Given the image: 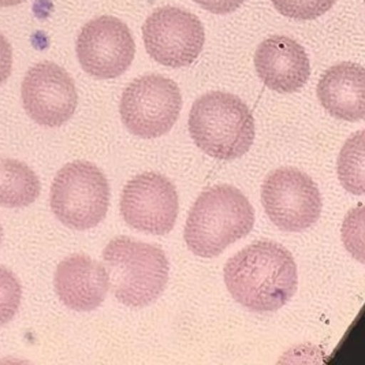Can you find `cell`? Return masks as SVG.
Masks as SVG:
<instances>
[{
    "label": "cell",
    "instance_id": "obj_1",
    "mask_svg": "<svg viewBox=\"0 0 365 365\" xmlns=\"http://www.w3.org/2000/svg\"><path fill=\"white\" fill-rule=\"evenodd\" d=\"M225 283L238 304L266 314L281 309L296 294L299 274L292 253L281 244L257 241L227 260Z\"/></svg>",
    "mask_w": 365,
    "mask_h": 365
},
{
    "label": "cell",
    "instance_id": "obj_2",
    "mask_svg": "<svg viewBox=\"0 0 365 365\" xmlns=\"http://www.w3.org/2000/svg\"><path fill=\"white\" fill-rule=\"evenodd\" d=\"M253 225V207L245 195L232 185H217L196 200L183 238L196 256L210 259L247 237Z\"/></svg>",
    "mask_w": 365,
    "mask_h": 365
},
{
    "label": "cell",
    "instance_id": "obj_3",
    "mask_svg": "<svg viewBox=\"0 0 365 365\" xmlns=\"http://www.w3.org/2000/svg\"><path fill=\"white\" fill-rule=\"evenodd\" d=\"M103 263L116 299L132 308L155 302L168 282L165 252L129 237L111 240L103 250Z\"/></svg>",
    "mask_w": 365,
    "mask_h": 365
},
{
    "label": "cell",
    "instance_id": "obj_4",
    "mask_svg": "<svg viewBox=\"0 0 365 365\" xmlns=\"http://www.w3.org/2000/svg\"><path fill=\"white\" fill-rule=\"evenodd\" d=\"M189 132L200 150L217 160H234L250 150L255 119L238 96L210 92L193 103Z\"/></svg>",
    "mask_w": 365,
    "mask_h": 365
},
{
    "label": "cell",
    "instance_id": "obj_5",
    "mask_svg": "<svg viewBox=\"0 0 365 365\" xmlns=\"http://www.w3.org/2000/svg\"><path fill=\"white\" fill-rule=\"evenodd\" d=\"M51 210L70 229L96 227L107 215L110 186L99 167L77 160L59 170L51 186Z\"/></svg>",
    "mask_w": 365,
    "mask_h": 365
},
{
    "label": "cell",
    "instance_id": "obj_6",
    "mask_svg": "<svg viewBox=\"0 0 365 365\" xmlns=\"http://www.w3.org/2000/svg\"><path fill=\"white\" fill-rule=\"evenodd\" d=\"M182 110L178 85L160 74L143 76L125 89L119 113L130 133L141 138L166 134Z\"/></svg>",
    "mask_w": 365,
    "mask_h": 365
},
{
    "label": "cell",
    "instance_id": "obj_7",
    "mask_svg": "<svg viewBox=\"0 0 365 365\" xmlns=\"http://www.w3.org/2000/svg\"><path fill=\"white\" fill-rule=\"evenodd\" d=\"M262 202L269 220L289 232L309 229L323 210L319 187L308 174L294 167L268 174L262 186Z\"/></svg>",
    "mask_w": 365,
    "mask_h": 365
},
{
    "label": "cell",
    "instance_id": "obj_8",
    "mask_svg": "<svg viewBox=\"0 0 365 365\" xmlns=\"http://www.w3.org/2000/svg\"><path fill=\"white\" fill-rule=\"evenodd\" d=\"M143 38L153 61L178 68L190 66L199 58L205 32L195 14L178 7H162L144 22Z\"/></svg>",
    "mask_w": 365,
    "mask_h": 365
},
{
    "label": "cell",
    "instance_id": "obj_9",
    "mask_svg": "<svg viewBox=\"0 0 365 365\" xmlns=\"http://www.w3.org/2000/svg\"><path fill=\"white\" fill-rule=\"evenodd\" d=\"M77 58L83 70L99 80L122 76L133 62L135 44L125 22L113 16L89 21L77 38Z\"/></svg>",
    "mask_w": 365,
    "mask_h": 365
},
{
    "label": "cell",
    "instance_id": "obj_10",
    "mask_svg": "<svg viewBox=\"0 0 365 365\" xmlns=\"http://www.w3.org/2000/svg\"><path fill=\"white\" fill-rule=\"evenodd\" d=\"M180 211L175 186L162 174L144 173L125 185L120 214L130 227L165 235L173 230Z\"/></svg>",
    "mask_w": 365,
    "mask_h": 365
},
{
    "label": "cell",
    "instance_id": "obj_11",
    "mask_svg": "<svg viewBox=\"0 0 365 365\" xmlns=\"http://www.w3.org/2000/svg\"><path fill=\"white\" fill-rule=\"evenodd\" d=\"M21 96L28 115L46 128L66 123L78 104L74 80L63 67L53 62H41L28 70Z\"/></svg>",
    "mask_w": 365,
    "mask_h": 365
},
{
    "label": "cell",
    "instance_id": "obj_12",
    "mask_svg": "<svg viewBox=\"0 0 365 365\" xmlns=\"http://www.w3.org/2000/svg\"><path fill=\"white\" fill-rule=\"evenodd\" d=\"M257 76L278 93L299 92L308 83L311 65L304 47L287 36H271L255 53Z\"/></svg>",
    "mask_w": 365,
    "mask_h": 365
},
{
    "label": "cell",
    "instance_id": "obj_13",
    "mask_svg": "<svg viewBox=\"0 0 365 365\" xmlns=\"http://www.w3.org/2000/svg\"><path fill=\"white\" fill-rule=\"evenodd\" d=\"M55 292L67 308L78 312L96 309L108 293V274L86 255H71L56 267Z\"/></svg>",
    "mask_w": 365,
    "mask_h": 365
},
{
    "label": "cell",
    "instance_id": "obj_14",
    "mask_svg": "<svg viewBox=\"0 0 365 365\" xmlns=\"http://www.w3.org/2000/svg\"><path fill=\"white\" fill-rule=\"evenodd\" d=\"M317 99L338 119L361 120L365 114L364 67L351 62L330 67L317 83Z\"/></svg>",
    "mask_w": 365,
    "mask_h": 365
},
{
    "label": "cell",
    "instance_id": "obj_15",
    "mask_svg": "<svg viewBox=\"0 0 365 365\" xmlns=\"http://www.w3.org/2000/svg\"><path fill=\"white\" fill-rule=\"evenodd\" d=\"M40 180L28 165L9 158H0V205L22 208L40 196Z\"/></svg>",
    "mask_w": 365,
    "mask_h": 365
},
{
    "label": "cell",
    "instance_id": "obj_16",
    "mask_svg": "<svg viewBox=\"0 0 365 365\" xmlns=\"http://www.w3.org/2000/svg\"><path fill=\"white\" fill-rule=\"evenodd\" d=\"M364 130L350 135L338 158V178L353 195H364Z\"/></svg>",
    "mask_w": 365,
    "mask_h": 365
},
{
    "label": "cell",
    "instance_id": "obj_17",
    "mask_svg": "<svg viewBox=\"0 0 365 365\" xmlns=\"http://www.w3.org/2000/svg\"><path fill=\"white\" fill-rule=\"evenodd\" d=\"M279 14L292 19L311 21L330 11L336 0H271Z\"/></svg>",
    "mask_w": 365,
    "mask_h": 365
},
{
    "label": "cell",
    "instance_id": "obj_18",
    "mask_svg": "<svg viewBox=\"0 0 365 365\" xmlns=\"http://www.w3.org/2000/svg\"><path fill=\"white\" fill-rule=\"evenodd\" d=\"M22 299V287L17 277L0 266V326L7 324L17 314Z\"/></svg>",
    "mask_w": 365,
    "mask_h": 365
},
{
    "label": "cell",
    "instance_id": "obj_19",
    "mask_svg": "<svg viewBox=\"0 0 365 365\" xmlns=\"http://www.w3.org/2000/svg\"><path fill=\"white\" fill-rule=\"evenodd\" d=\"M363 210H364L363 205H359V208L351 210L342 226V240L346 248L361 263L364 262L363 259Z\"/></svg>",
    "mask_w": 365,
    "mask_h": 365
},
{
    "label": "cell",
    "instance_id": "obj_20",
    "mask_svg": "<svg viewBox=\"0 0 365 365\" xmlns=\"http://www.w3.org/2000/svg\"><path fill=\"white\" fill-rule=\"evenodd\" d=\"M201 9L212 14H230L238 10L245 0H195Z\"/></svg>",
    "mask_w": 365,
    "mask_h": 365
},
{
    "label": "cell",
    "instance_id": "obj_21",
    "mask_svg": "<svg viewBox=\"0 0 365 365\" xmlns=\"http://www.w3.org/2000/svg\"><path fill=\"white\" fill-rule=\"evenodd\" d=\"M13 71V50L9 40L0 34V85L6 83Z\"/></svg>",
    "mask_w": 365,
    "mask_h": 365
},
{
    "label": "cell",
    "instance_id": "obj_22",
    "mask_svg": "<svg viewBox=\"0 0 365 365\" xmlns=\"http://www.w3.org/2000/svg\"><path fill=\"white\" fill-rule=\"evenodd\" d=\"M25 0H0V7H11L24 3Z\"/></svg>",
    "mask_w": 365,
    "mask_h": 365
},
{
    "label": "cell",
    "instance_id": "obj_23",
    "mask_svg": "<svg viewBox=\"0 0 365 365\" xmlns=\"http://www.w3.org/2000/svg\"><path fill=\"white\" fill-rule=\"evenodd\" d=\"M1 238H3V229H1V225H0V244H1Z\"/></svg>",
    "mask_w": 365,
    "mask_h": 365
}]
</instances>
